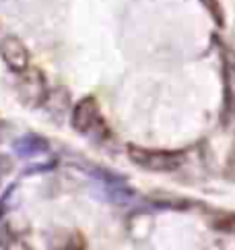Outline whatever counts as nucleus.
I'll return each mask as SVG.
<instances>
[{
  "instance_id": "nucleus-6",
  "label": "nucleus",
  "mask_w": 235,
  "mask_h": 250,
  "mask_svg": "<svg viewBox=\"0 0 235 250\" xmlns=\"http://www.w3.org/2000/svg\"><path fill=\"white\" fill-rule=\"evenodd\" d=\"M225 95L227 108L235 112V58L225 56Z\"/></svg>"
},
{
  "instance_id": "nucleus-5",
  "label": "nucleus",
  "mask_w": 235,
  "mask_h": 250,
  "mask_svg": "<svg viewBox=\"0 0 235 250\" xmlns=\"http://www.w3.org/2000/svg\"><path fill=\"white\" fill-rule=\"evenodd\" d=\"M21 89H23L25 100H29V104H35V105L41 104L43 97H46V83H43V77L39 70H31V73L23 79Z\"/></svg>"
},
{
  "instance_id": "nucleus-8",
  "label": "nucleus",
  "mask_w": 235,
  "mask_h": 250,
  "mask_svg": "<svg viewBox=\"0 0 235 250\" xmlns=\"http://www.w3.org/2000/svg\"><path fill=\"white\" fill-rule=\"evenodd\" d=\"M227 178H231V180H235V147L231 151V157H229V164H227Z\"/></svg>"
},
{
  "instance_id": "nucleus-10",
  "label": "nucleus",
  "mask_w": 235,
  "mask_h": 250,
  "mask_svg": "<svg viewBox=\"0 0 235 250\" xmlns=\"http://www.w3.org/2000/svg\"><path fill=\"white\" fill-rule=\"evenodd\" d=\"M4 250H29V246L23 244V242H8Z\"/></svg>"
},
{
  "instance_id": "nucleus-4",
  "label": "nucleus",
  "mask_w": 235,
  "mask_h": 250,
  "mask_svg": "<svg viewBox=\"0 0 235 250\" xmlns=\"http://www.w3.org/2000/svg\"><path fill=\"white\" fill-rule=\"evenodd\" d=\"M48 149H50V143L43 139L41 135H33V132H29V135H23V137H19L13 143V151L21 159L43 155V153H48Z\"/></svg>"
},
{
  "instance_id": "nucleus-3",
  "label": "nucleus",
  "mask_w": 235,
  "mask_h": 250,
  "mask_svg": "<svg viewBox=\"0 0 235 250\" xmlns=\"http://www.w3.org/2000/svg\"><path fill=\"white\" fill-rule=\"evenodd\" d=\"M0 54H2L6 66L15 73H25L29 68V52H27L25 43L15 35H6L0 42Z\"/></svg>"
},
{
  "instance_id": "nucleus-9",
  "label": "nucleus",
  "mask_w": 235,
  "mask_h": 250,
  "mask_svg": "<svg viewBox=\"0 0 235 250\" xmlns=\"http://www.w3.org/2000/svg\"><path fill=\"white\" fill-rule=\"evenodd\" d=\"M11 172V162H8V157L0 155V180H2V176Z\"/></svg>"
},
{
  "instance_id": "nucleus-7",
  "label": "nucleus",
  "mask_w": 235,
  "mask_h": 250,
  "mask_svg": "<svg viewBox=\"0 0 235 250\" xmlns=\"http://www.w3.org/2000/svg\"><path fill=\"white\" fill-rule=\"evenodd\" d=\"M216 228H221L225 231H233L235 234V213H227V215H223L219 221H216Z\"/></svg>"
},
{
  "instance_id": "nucleus-1",
  "label": "nucleus",
  "mask_w": 235,
  "mask_h": 250,
  "mask_svg": "<svg viewBox=\"0 0 235 250\" xmlns=\"http://www.w3.org/2000/svg\"><path fill=\"white\" fill-rule=\"evenodd\" d=\"M128 155L134 164H138L144 169L151 172H171L177 169L182 164V155L179 153H167V151H151L142 147H128Z\"/></svg>"
},
{
  "instance_id": "nucleus-2",
  "label": "nucleus",
  "mask_w": 235,
  "mask_h": 250,
  "mask_svg": "<svg viewBox=\"0 0 235 250\" xmlns=\"http://www.w3.org/2000/svg\"><path fill=\"white\" fill-rule=\"evenodd\" d=\"M70 124L78 132H93V128L101 124V112H99L95 97H85V100H80L75 105L70 116Z\"/></svg>"
}]
</instances>
